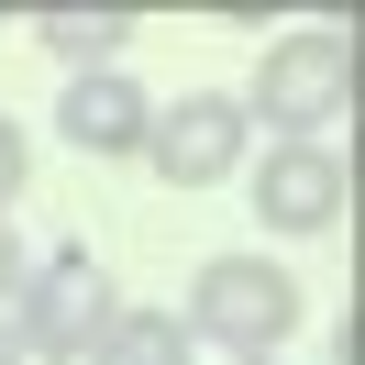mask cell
Listing matches in <instances>:
<instances>
[{"label": "cell", "instance_id": "1", "mask_svg": "<svg viewBox=\"0 0 365 365\" xmlns=\"http://www.w3.org/2000/svg\"><path fill=\"white\" fill-rule=\"evenodd\" d=\"M100 321H111V277H100L89 255H56L45 277L11 288V354L56 365V354H78V343H100Z\"/></svg>", "mask_w": 365, "mask_h": 365}, {"label": "cell", "instance_id": "2", "mask_svg": "<svg viewBox=\"0 0 365 365\" xmlns=\"http://www.w3.org/2000/svg\"><path fill=\"white\" fill-rule=\"evenodd\" d=\"M343 100H354V45H332V34H288V45L266 56V78H255V111H266L277 133H310Z\"/></svg>", "mask_w": 365, "mask_h": 365}, {"label": "cell", "instance_id": "3", "mask_svg": "<svg viewBox=\"0 0 365 365\" xmlns=\"http://www.w3.org/2000/svg\"><path fill=\"white\" fill-rule=\"evenodd\" d=\"M288 321H299V288L277 266H255V255H222V266L200 277V332H222V343L255 354V343H277Z\"/></svg>", "mask_w": 365, "mask_h": 365}, {"label": "cell", "instance_id": "4", "mask_svg": "<svg viewBox=\"0 0 365 365\" xmlns=\"http://www.w3.org/2000/svg\"><path fill=\"white\" fill-rule=\"evenodd\" d=\"M144 144H155L166 188H222L232 155H244V111H232V100H178V111H166Z\"/></svg>", "mask_w": 365, "mask_h": 365}, {"label": "cell", "instance_id": "5", "mask_svg": "<svg viewBox=\"0 0 365 365\" xmlns=\"http://www.w3.org/2000/svg\"><path fill=\"white\" fill-rule=\"evenodd\" d=\"M255 210H266L277 232H321V222L343 210V166H332V155H310V144H288V155L255 178Z\"/></svg>", "mask_w": 365, "mask_h": 365}, {"label": "cell", "instance_id": "6", "mask_svg": "<svg viewBox=\"0 0 365 365\" xmlns=\"http://www.w3.org/2000/svg\"><path fill=\"white\" fill-rule=\"evenodd\" d=\"M144 133H155V100H144V89H122V78H78V89H67V144L133 155Z\"/></svg>", "mask_w": 365, "mask_h": 365}, {"label": "cell", "instance_id": "7", "mask_svg": "<svg viewBox=\"0 0 365 365\" xmlns=\"http://www.w3.org/2000/svg\"><path fill=\"white\" fill-rule=\"evenodd\" d=\"M122 34H133V11H111V0H67V11H45V45L67 56L78 78H100L122 56Z\"/></svg>", "mask_w": 365, "mask_h": 365}, {"label": "cell", "instance_id": "8", "mask_svg": "<svg viewBox=\"0 0 365 365\" xmlns=\"http://www.w3.org/2000/svg\"><path fill=\"white\" fill-rule=\"evenodd\" d=\"M89 365H188V332L155 321V310H111L100 343H89Z\"/></svg>", "mask_w": 365, "mask_h": 365}, {"label": "cell", "instance_id": "9", "mask_svg": "<svg viewBox=\"0 0 365 365\" xmlns=\"http://www.w3.org/2000/svg\"><path fill=\"white\" fill-rule=\"evenodd\" d=\"M11 188H23V133L0 122V200H11Z\"/></svg>", "mask_w": 365, "mask_h": 365}, {"label": "cell", "instance_id": "10", "mask_svg": "<svg viewBox=\"0 0 365 365\" xmlns=\"http://www.w3.org/2000/svg\"><path fill=\"white\" fill-rule=\"evenodd\" d=\"M0 288H23V255H11V222H0Z\"/></svg>", "mask_w": 365, "mask_h": 365}, {"label": "cell", "instance_id": "11", "mask_svg": "<svg viewBox=\"0 0 365 365\" xmlns=\"http://www.w3.org/2000/svg\"><path fill=\"white\" fill-rule=\"evenodd\" d=\"M0 365H23V354H11V332H0Z\"/></svg>", "mask_w": 365, "mask_h": 365}]
</instances>
